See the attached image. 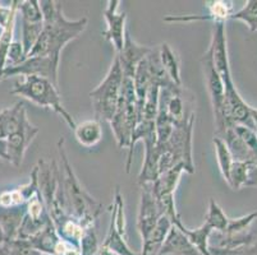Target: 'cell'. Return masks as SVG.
<instances>
[{
    "label": "cell",
    "mask_w": 257,
    "mask_h": 255,
    "mask_svg": "<svg viewBox=\"0 0 257 255\" xmlns=\"http://www.w3.org/2000/svg\"><path fill=\"white\" fill-rule=\"evenodd\" d=\"M40 7L44 16V28L29 56H60L64 46L78 39L87 27L86 17L68 20L63 14L62 3L55 0H41Z\"/></svg>",
    "instance_id": "1"
},
{
    "label": "cell",
    "mask_w": 257,
    "mask_h": 255,
    "mask_svg": "<svg viewBox=\"0 0 257 255\" xmlns=\"http://www.w3.org/2000/svg\"><path fill=\"white\" fill-rule=\"evenodd\" d=\"M11 93L26 98L40 107L53 110L65 121V124L72 130L76 128V121H74L73 116L63 105L62 96L58 90V86H55L49 79L37 76L22 77L20 81L16 82Z\"/></svg>",
    "instance_id": "2"
},
{
    "label": "cell",
    "mask_w": 257,
    "mask_h": 255,
    "mask_svg": "<svg viewBox=\"0 0 257 255\" xmlns=\"http://www.w3.org/2000/svg\"><path fill=\"white\" fill-rule=\"evenodd\" d=\"M123 77L120 64L115 56L101 83L90 92L96 120L110 121L113 119L120 98Z\"/></svg>",
    "instance_id": "3"
},
{
    "label": "cell",
    "mask_w": 257,
    "mask_h": 255,
    "mask_svg": "<svg viewBox=\"0 0 257 255\" xmlns=\"http://www.w3.org/2000/svg\"><path fill=\"white\" fill-rule=\"evenodd\" d=\"M202 68H204L205 83H206L207 92L210 96V102L214 112L215 128H216V135L220 137L224 130L230 128L225 115V90L221 77L219 76L218 70L215 69L214 63L211 59V54L209 50L205 51L202 59Z\"/></svg>",
    "instance_id": "4"
},
{
    "label": "cell",
    "mask_w": 257,
    "mask_h": 255,
    "mask_svg": "<svg viewBox=\"0 0 257 255\" xmlns=\"http://www.w3.org/2000/svg\"><path fill=\"white\" fill-rule=\"evenodd\" d=\"M60 56H29L22 63L12 67H6L0 73V82L11 77L37 76L49 79L55 86L58 83V70H59Z\"/></svg>",
    "instance_id": "5"
},
{
    "label": "cell",
    "mask_w": 257,
    "mask_h": 255,
    "mask_svg": "<svg viewBox=\"0 0 257 255\" xmlns=\"http://www.w3.org/2000/svg\"><path fill=\"white\" fill-rule=\"evenodd\" d=\"M101 247L110 250L111 252H114L116 255H141V252L133 251L127 242L124 203H123V198H121L119 189H116L115 191L110 226H109L106 237L102 241Z\"/></svg>",
    "instance_id": "6"
},
{
    "label": "cell",
    "mask_w": 257,
    "mask_h": 255,
    "mask_svg": "<svg viewBox=\"0 0 257 255\" xmlns=\"http://www.w3.org/2000/svg\"><path fill=\"white\" fill-rule=\"evenodd\" d=\"M39 132V128L35 126L27 118L17 132L6 138L7 156H8L9 163H12L15 167H20L22 165L26 152Z\"/></svg>",
    "instance_id": "7"
},
{
    "label": "cell",
    "mask_w": 257,
    "mask_h": 255,
    "mask_svg": "<svg viewBox=\"0 0 257 255\" xmlns=\"http://www.w3.org/2000/svg\"><path fill=\"white\" fill-rule=\"evenodd\" d=\"M119 0H109L104 11V20L106 22V30L102 36L115 49L116 54L120 53L124 44V36L127 32V13L119 12Z\"/></svg>",
    "instance_id": "8"
},
{
    "label": "cell",
    "mask_w": 257,
    "mask_h": 255,
    "mask_svg": "<svg viewBox=\"0 0 257 255\" xmlns=\"http://www.w3.org/2000/svg\"><path fill=\"white\" fill-rule=\"evenodd\" d=\"M141 188L139 214H137V230H139L141 240L144 242L155 228L161 213L150 185H142Z\"/></svg>",
    "instance_id": "9"
},
{
    "label": "cell",
    "mask_w": 257,
    "mask_h": 255,
    "mask_svg": "<svg viewBox=\"0 0 257 255\" xmlns=\"http://www.w3.org/2000/svg\"><path fill=\"white\" fill-rule=\"evenodd\" d=\"M151 50H153V48L140 45L131 37L130 32H125L123 49L120 50V53L116 54L123 76L133 78L139 64L142 60L146 59L147 55L151 53Z\"/></svg>",
    "instance_id": "10"
},
{
    "label": "cell",
    "mask_w": 257,
    "mask_h": 255,
    "mask_svg": "<svg viewBox=\"0 0 257 255\" xmlns=\"http://www.w3.org/2000/svg\"><path fill=\"white\" fill-rule=\"evenodd\" d=\"M145 160L142 163L141 172L139 175V182L142 185H150L158 180L160 175L161 149L158 146V138L155 134L145 138Z\"/></svg>",
    "instance_id": "11"
},
{
    "label": "cell",
    "mask_w": 257,
    "mask_h": 255,
    "mask_svg": "<svg viewBox=\"0 0 257 255\" xmlns=\"http://www.w3.org/2000/svg\"><path fill=\"white\" fill-rule=\"evenodd\" d=\"M158 255H201L188 237L173 224Z\"/></svg>",
    "instance_id": "12"
},
{
    "label": "cell",
    "mask_w": 257,
    "mask_h": 255,
    "mask_svg": "<svg viewBox=\"0 0 257 255\" xmlns=\"http://www.w3.org/2000/svg\"><path fill=\"white\" fill-rule=\"evenodd\" d=\"M29 118L23 102H17L12 107L0 111V139H6L17 132L23 121Z\"/></svg>",
    "instance_id": "13"
},
{
    "label": "cell",
    "mask_w": 257,
    "mask_h": 255,
    "mask_svg": "<svg viewBox=\"0 0 257 255\" xmlns=\"http://www.w3.org/2000/svg\"><path fill=\"white\" fill-rule=\"evenodd\" d=\"M26 204L17 205V207H2L0 205V226L6 233L7 241L17 238L21 223L26 214Z\"/></svg>",
    "instance_id": "14"
},
{
    "label": "cell",
    "mask_w": 257,
    "mask_h": 255,
    "mask_svg": "<svg viewBox=\"0 0 257 255\" xmlns=\"http://www.w3.org/2000/svg\"><path fill=\"white\" fill-rule=\"evenodd\" d=\"M183 172H187V170L182 163L169 168L167 171L161 172L159 175L158 180L150 184L154 195L161 196L168 195V194H175V190L178 188V184L181 181V176Z\"/></svg>",
    "instance_id": "15"
},
{
    "label": "cell",
    "mask_w": 257,
    "mask_h": 255,
    "mask_svg": "<svg viewBox=\"0 0 257 255\" xmlns=\"http://www.w3.org/2000/svg\"><path fill=\"white\" fill-rule=\"evenodd\" d=\"M60 237L58 235V231L54 226L53 221L49 222L43 230L37 232L36 235H34L32 237L27 238V241L37 249L39 251H41L43 254H49V255H55V251H57V247L59 245Z\"/></svg>",
    "instance_id": "16"
},
{
    "label": "cell",
    "mask_w": 257,
    "mask_h": 255,
    "mask_svg": "<svg viewBox=\"0 0 257 255\" xmlns=\"http://www.w3.org/2000/svg\"><path fill=\"white\" fill-rule=\"evenodd\" d=\"M73 133L77 142L81 146L86 147V148H91V147H95L97 143L101 142V123L99 120H96V119L85 120L82 123L76 124V128L73 129Z\"/></svg>",
    "instance_id": "17"
},
{
    "label": "cell",
    "mask_w": 257,
    "mask_h": 255,
    "mask_svg": "<svg viewBox=\"0 0 257 255\" xmlns=\"http://www.w3.org/2000/svg\"><path fill=\"white\" fill-rule=\"evenodd\" d=\"M172 226V221L168 217L161 216L158 223H156L155 228L153 230V232L149 235L146 241L142 242L141 255H158Z\"/></svg>",
    "instance_id": "18"
},
{
    "label": "cell",
    "mask_w": 257,
    "mask_h": 255,
    "mask_svg": "<svg viewBox=\"0 0 257 255\" xmlns=\"http://www.w3.org/2000/svg\"><path fill=\"white\" fill-rule=\"evenodd\" d=\"M225 142L226 147H228L229 152L232 154V157L234 161H242V162H248L251 165H257V158L254 157L253 153L248 149V147L243 143L242 139L238 137L235 133L234 128L230 126L228 129L224 130L223 134L220 135Z\"/></svg>",
    "instance_id": "19"
},
{
    "label": "cell",
    "mask_w": 257,
    "mask_h": 255,
    "mask_svg": "<svg viewBox=\"0 0 257 255\" xmlns=\"http://www.w3.org/2000/svg\"><path fill=\"white\" fill-rule=\"evenodd\" d=\"M159 58L163 69L168 74L172 82L177 84L178 87H182V74H181V62H179L178 55L175 54L172 46L164 42L159 46Z\"/></svg>",
    "instance_id": "20"
},
{
    "label": "cell",
    "mask_w": 257,
    "mask_h": 255,
    "mask_svg": "<svg viewBox=\"0 0 257 255\" xmlns=\"http://www.w3.org/2000/svg\"><path fill=\"white\" fill-rule=\"evenodd\" d=\"M174 226H177L188 237L189 241L192 242L193 246L197 249V251L201 255H211V252H210V237L212 235V230L209 226L202 223L200 227L195 228V230H189L182 223V221L174 223Z\"/></svg>",
    "instance_id": "21"
},
{
    "label": "cell",
    "mask_w": 257,
    "mask_h": 255,
    "mask_svg": "<svg viewBox=\"0 0 257 255\" xmlns=\"http://www.w3.org/2000/svg\"><path fill=\"white\" fill-rule=\"evenodd\" d=\"M204 223L211 228L212 232L218 233H224L226 227H228V216L224 213V210L221 209L220 205L215 202L214 199H210L209 208H207V213L205 216Z\"/></svg>",
    "instance_id": "22"
},
{
    "label": "cell",
    "mask_w": 257,
    "mask_h": 255,
    "mask_svg": "<svg viewBox=\"0 0 257 255\" xmlns=\"http://www.w3.org/2000/svg\"><path fill=\"white\" fill-rule=\"evenodd\" d=\"M212 143H214L215 152H216V160H218V165L219 168H220L221 175H223V179L228 182L229 172H230V167H232L234 160H233L232 154L229 152L223 138L214 135Z\"/></svg>",
    "instance_id": "23"
},
{
    "label": "cell",
    "mask_w": 257,
    "mask_h": 255,
    "mask_svg": "<svg viewBox=\"0 0 257 255\" xmlns=\"http://www.w3.org/2000/svg\"><path fill=\"white\" fill-rule=\"evenodd\" d=\"M252 166L248 162H242V161H234L230 167V172H229V179L228 184L233 190H240L242 188H244L248 181V175L249 170H251Z\"/></svg>",
    "instance_id": "24"
},
{
    "label": "cell",
    "mask_w": 257,
    "mask_h": 255,
    "mask_svg": "<svg viewBox=\"0 0 257 255\" xmlns=\"http://www.w3.org/2000/svg\"><path fill=\"white\" fill-rule=\"evenodd\" d=\"M229 20L240 21L251 32L257 31V0H248L238 12L232 13Z\"/></svg>",
    "instance_id": "25"
},
{
    "label": "cell",
    "mask_w": 257,
    "mask_h": 255,
    "mask_svg": "<svg viewBox=\"0 0 257 255\" xmlns=\"http://www.w3.org/2000/svg\"><path fill=\"white\" fill-rule=\"evenodd\" d=\"M209 9V17L214 23L224 22L229 20V17L233 13V3L232 2H225V0H212L206 3Z\"/></svg>",
    "instance_id": "26"
},
{
    "label": "cell",
    "mask_w": 257,
    "mask_h": 255,
    "mask_svg": "<svg viewBox=\"0 0 257 255\" xmlns=\"http://www.w3.org/2000/svg\"><path fill=\"white\" fill-rule=\"evenodd\" d=\"M256 221H257V212H252V213L247 214V216L239 217V218H234V219L229 218L228 227H226L225 232L221 233V235L237 236V235H242V233H246Z\"/></svg>",
    "instance_id": "27"
},
{
    "label": "cell",
    "mask_w": 257,
    "mask_h": 255,
    "mask_svg": "<svg viewBox=\"0 0 257 255\" xmlns=\"http://www.w3.org/2000/svg\"><path fill=\"white\" fill-rule=\"evenodd\" d=\"M79 251H81V255H97V252L100 251L95 226L85 228L81 241H79Z\"/></svg>",
    "instance_id": "28"
},
{
    "label": "cell",
    "mask_w": 257,
    "mask_h": 255,
    "mask_svg": "<svg viewBox=\"0 0 257 255\" xmlns=\"http://www.w3.org/2000/svg\"><path fill=\"white\" fill-rule=\"evenodd\" d=\"M4 247L8 251V255H44L23 238H15V240L7 241Z\"/></svg>",
    "instance_id": "29"
},
{
    "label": "cell",
    "mask_w": 257,
    "mask_h": 255,
    "mask_svg": "<svg viewBox=\"0 0 257 255\" xmlns=\"http://www.w3.org/2000/svg\"><path fill=\"white\" fill-rule=\"evenodd\" d=\"M235 133L238 134V137L242 139V142L248 147L249 151L253 153L254 157L257 158V137L254 134V130L248 128V126L239 125V124H234L233 125Z\"/></svg>",
    "instance_id": "30"
},
{
    "label": "cell",
    "mask_w": 257,
    "mask_h": 255,
    "mask_svg": "<svg viewBox=\"0 0 257 255\" xmlns=\"http://www.w3.org/2000/svg\"><path fill=\"white\" fill-rule=\"evenodd\" d=\"M18 3H20L18 0L11 2L9 6H4L3 3H0V30L2 31L8 27V25L12 21L17 18Z\"/></svg>",
    "instance_id": "31"
},
{
    "label": "cell",
    "mask_w": 257,
    "mask_h": 255,
    "mask_svg": "<svg viewBox=\"0 0 257 255\" xmlns=\"http://www.w3.org/2000/svg\"><path fill=\"white\" fill-rule=\"evenodd\" d=\"M26 59V54L23 50L22 42L21 41H13L12 42L11 48H9L8 56H7V67H12V65H17L22 63Z\"/></svg>",
    "instance_id": "32"
},
{
    "label": "cell",
    "mask_w": 257,
    "mask_h": 255,
    "mask_svg": "<svg viewBox=\"0 0 257 255\" xmlns=\"http://www.w3.org/2000/svg\"><path fill=\"white\" fill-rule=\"evenodd\" d=\"M246 186H257V165L252 166L251 170H249L248 175V181H247Z\"/></svg>",
    "instance_id": "33"
},
{
    "label": "cell",
    "mask_w": 257,
    "mask_h": 255,
    "mask_svg": "<svg viewBox=\"0 0 257 255\" xmlns=\"http://www.w3.org/2000/svg\"><path fill=\"white\" fill-rule=\"evenodd\" d=\"M0 158L4 161H8V156H7L6 139H0Z\"/></svg>",
    "instance_id": "34"
},
{
    "label": "cell",
    "mask_w": 257,
    "mask_h": 255,
    "mask_svg": "<svg viewBox=\"0 0 257 255\" xmlns=\"http://www.w3.org/2000/svg\"><path fill=\"white\" fill-rule=\"evenodd\" d=\"M251 121L253 130L257 129V109L256 107H251Z\"/></svg>",
    "instance_id": "35"
},
{
    "label": "cell",
    "mask_w": 257,
    "mask_h": 255,
    "mask_svg": "<svg viewBox=\"0 0 257 255\" xmlns=\"http://www.w3.org/2000/svg\"><path fill=\"white\" fill-rule=\"evenodd\" d=\"M7 242V238H6V233H4L3 228L0 226V246H3L4 244Z\"/></svg>",
    "instance_id": "36"
},
{
    "label": "cell",
    "mask_w": 257,
    "mask_h": 255,
    "mask_svg": "<svg viewBox=\"0 0 257 255\" xmlns=\"http://www.w3.org/2000/svg\"><path fill=\"white\" fill-rule=\"evenodd\" d=\"M254 134H256V137H257V129H256V130H254Z\"/></svg>",
    "instance_id": "37"
}]
</instances>
